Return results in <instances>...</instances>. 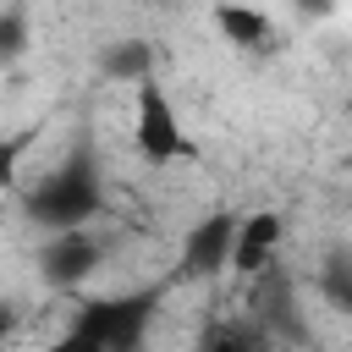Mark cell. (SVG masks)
Listing matches in <instances>:
<instances>
[{
	"label": "cell",
	"instance_id": "obj_1",
	"mask_svg": "<svg viewBox=\"0 0 352 352\" xmlns=\"http://www.w3.org/2000/svg\"><path fill=\"white\" fill-rule=\"evenodd\" d=\"M104 209V192H99V176L88 160H72L66 170L44 176L33 192H28V214L44 226V231H77V226H94Z\"/></svg>",
	"mask_w": 352,
	"mask_h": 352
},
{
	"label": "cell",
	"instance_id": "obj_2",
	"mask_svg": "<svg viewBox=\"0 0 352 352\" xmlns=\"http://www.w3.org/2000/svg\"><path fill=\"white\" fill-rule=\"evenodd\" d=\"M132 148L148 165H176V160H198V143L187 138L176 104L165 99L160 77L138 82V110H132Z\"/></svg>",
	"mask_w": 352,
	"mask_h": 352
},
{
	"label": "cell",
	"instance_id": "obj_3",
	"mask_svg": "<svg viewBox=\"0 0 352 352\" xmlns=\"http://www.w3.org/2000/svg\"><path fill=\"white\" fill-rule=\"evenodd\" d=\"M154 302H160V292H138V297H94V302H82L77 324H88V330L104 341V352H138Z\"/></svg>",
	"mask_w": 352,
	"mask_h": 352
},
{
	"label": "cell",
	"instance_id": "obj_4",
	"mask_svg": "<svg viewBox=\"0 0 352 352\" xmlns=\"http://www.w3.org/2000/svg\"><path fill=\"white\" fill-rule=\"evenodd\" d=\"M99 264H104V242L94 236V226H77V231H50V242H44V253H38L44 280H50V286H60V292H77V286H82Z\"/></svg>",
	"mask_w": 352,
	"mask_h": 352
},
{
	"label": "cell",
	"instance_id": "obj_5",
	"mask_svg": "<svg viewBox=\"0 0 352 352\" xmlns=\"http://www.w3.org/2000/svg\"><path fill=\"white\" fill-rule=\"evenodd\" d=\"M231 248H236V214H231V209L204 214V220L182 236V275L209 280V275L231 270Z\"/></svg>",
	"mask_w": 352,
	"mask_h": 352
},
{
	"label": "cell",
	"instance_id": "obj_6",
	"mask_svg": "<svg viewBox=\"0 0 352 352\" xmlns=\"http://www.w3.org/2000/svg\"><path fill=\"white\" fill-rule=\"evenodd\" d=\"M209 22H214V33H220L231 50H242V55H270V50H280L275 16L258 11V6H248V0H214Z\"/></svg>",
	"mask_w": 352,
	"mask_h": 352
},
{
	"label": "cell",
	"instance_id": "obj_7",
	"mask_svg": "<svg viewBox=\"0 0 352 352\" xmlns=\"http://www.w3.org/2000/svg\"><path fill=\"white\" fill-rule=\"evenodd\" d=\"M280 236H286V220L275 214V209H258V214H248V220H236V248H231V270L242 275V280H258L270 264H275V253H280Z\"/></svg>",
	"mask_w": 352,
	"mask_h": 352
},
{
	"label": "cell",
	"instance_id": "obj_8",
	"mask_svg": "<svg viewBox=\"0 0 352 352\" xmlns=\"http://www.w3.org/2000/svg\"><path fill=\"white\" fill-rule=\"evenodd\" d=\"M99 72L110 82H121V88H138V82L154 77V44L148 38H121V44H110L99 55Z\"/></svg>",
	"mask_w": 352,
	"mask_h": 352
},
{
	"label": "cell",
	"instance_id": "obj_9",
	"mask_svg": "<svg viewBox=\"0 0 352 352\" xmlns=\"http://www.w3.org/2000/svg\"><path fill=\"white\" fill-rule=\"evenodd\" d=\"M319 297L341 314H352V258L346 253H330L324 270H319Z\"/></svg>",
	"mask_w": 352,
	"mask_h": 352
},
{
	"label": "cell",
	"instance_id": "obj_10",
	"mask_svg": "<svg viewBox=\"0 0 352 352\" xmlns=\"http://www.w3.org/2000/svg\"><path fill=\"white\" fill-rule=\"evenodd\" d=\"M28 148H33V132H0V192H11L22 182Z\"/></svg>",
	"mask_w": 352,
	"mask_h": 352
},
{
	"label": "cell",
	"instance_id": "obj_11",
	"mask_svg": "<svg viewBox=\"0 0 352 352\" xmlns=\"http://www.w3.org/2000/svg\"><path fill=\"white\" fill-rule=\"evenodd\" d=\"M44 352H104V341H99L88 324H77V319H72V330H66L60 341H50Z\"/></svg>",
	"mask_w": 352,
	"mask_h": 352
},
{
	"label": "cell",
	"instance_id": "obj_12",
	"mask_svg": "<svg viewBox=\"0 0 352 352\" xmlns=\"http://www.w3.org/2000/svg\"><path fill=\"white\" fill-rule=\"evenodd\" d=\"M22 44H28V22H22L16 11H6V16H0V60H11Z\"/></svg>",
	"mask_w": 352,
	"mask_h": 352
},
{
	"label": "cell",
	"instance_id": "obj_13",
	"mask_svg": "<svg viewBox=\"0 0 352 352\" xmlns=\"http://www.w3.org/2000/svg\"><path fill=\"white\" fill-rule=\"evenodd\" d=\"M192 352H248V346H242L236 336H204V341H198Z\"/></svg>",
	"mask_w": 352,
	"mask_h": 352
},
{
	"label": "cell",
	"instance_id": "obj_14",
	"mask_svg": "<svg viewBox=\"0 0 352 352\" xmlns=\"http://www.w3.org/2000/svg\"><path fill=\"white\" fill-rule=\"evenodd\" d=\"M11 330H16V308H11V302H0V341H6Z\"/></svg>",
	"mask_w": 352,
	"mask_h": 352
}]
</instances>
